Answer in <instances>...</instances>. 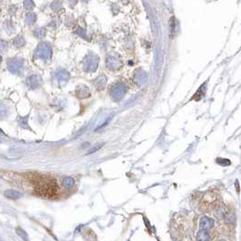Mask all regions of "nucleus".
<instances>
[{
  "label": "nucleus",
  "instance_id": "obj_6",
  "mask_svg": "<svg viewBox=\"0 0 241 241\" xmlns=\"http://www.w3.org/2000/svg\"><path fill=\"white\" fill-rule=\"evenodd\" d=\"M98 58L97 57H93L92 59L88 60L87 64H86V68L85 70L86 71H94L97 67V64H98Z\"/></svg>",
  "mask_w": 241,
  "mask_h": 241
},
{
  "label": "nucleus",
  "instance_id": "obj_11",
  "mask_svg": "<svg viewBox=\"0 0 241 241\" xmlns=\"http://www.w3.org/2000/svg\"><path fill=\"white\" fill-rule=\"evenodd\" d=\"M203 87H204V85H202L201 87H200V89H199L198 92L195 94V96L193 97V99H195L196 101H198V100H200L203 96H204V94H205V92H202V89H203Z\"/></svg>",
  "mask_w": 241,
  "mask_h": 241
},
{
  "label": "nucleus",
  "instance_id": "obj_10",
  "mask_svg": "<svg viewBox=\"0 0 241 241\" xmlns=\"http://www.w3.org/2000/svg\"><path fill=\"white\" fill-rule=\"evenodd\" d=\"M73 183H74L73 179H72V178H70V177L65 178V179L64 180V181H63V185H64V187L67 188V189L72 188V187L73 186Z\"/></svg>",
  "mask_w": 241,
  "mask_h": 241
},
{
  "label": "nucleus",
  "instance_id": "obj_16",
  "mask_svg": "<svg viewBox=\"0 0 241 241\" xmlns=\"http://www.w3.org/2000/svg\"><path fill=\"white\" fill-rule=\"evenodd\" d=\"M16 231H17V233L19 234V236H20L21 238H23L26 241H28L27 235L26 234V232H24V230H22V229H20V228H17V229H16Z\"/></svg>",
  "mask_w": 241,
  "mask_h": 241
},
{
  "label": "nucleus",
  "instance_id": "obj_3",
  "mask_svg": "<svg viewBox=\"0 0 241 241\" xmlns=\"http://www.w3.org/2000/svg\"><path fill=\"white\" fill-rule=\"evenodd\" d=\"M23 66V61L20 59H13L8 64V69L12 73H18L22 69Z\"/></svg>",
  "mask_w": 241,
  "mask_h": 241
},
{
  "label": "nucleus",
  "instance_id": "obj_2",
  "mask_svg": "<svg viewBox=\"0 0 241 241\" xmlns=\"http://www.w3.org/2000/svg\"><path fill=\"white\" fill-rule=\"evenodd\" d=\"M35 55L40 59H48L51 56V48L46 44H41L36 50Z\"/></svg>",
  "mask_w": 241,
  "mask_h": 241
},
{
  "label": "nucleus",
  "instance_id": "obj_12",
  "mask_svg": "<svg viewBox=\"0 0 241 241\" xmlns=\"http://www.w3.org/2000/svg\"><path fill=\"white\" fill-rule=\"evenodd\" d=\"M217 162L221 165V166H228L230 165V161L228 160V159H222V158H219V159H217Z\"/></svg>",
  "mask_w": 241,
  "mask_h": 241
},
{
  "label": "nucleus",
  "instance_id": "obj_14",
  "mask_svg": "<svg viewBox=\"0 0 241 241\" xmlns=\"http://www.w3.org/2000/svg\"><path fill=\"white\" fill-rule=\"evenodd\" d=\"M107 63H108V66H110V67H116L117 66V60L114 59V58H109V59L107 60Z\"/></svg>",
  "mask_w": 241,
  "mask_h": 241
},
{
  "label": "nucleus",
  "instance_id": "obj_8",
  "mask_svg": "<svg viewBox=\"0 0 241 241\" xmlns=\"http://www.w3.org/2000/svg\"><path fill=\"white\" fill-rule=\"evenodd\" d=\"M5 196L9 198H12V199H16V198H19L22 197V194L18 191H16V190H14V189H8V190H6L5 191Z\"/></svg>",
  "mask_w": 241,
  "mask_h": 241
},
{
  "label": "nucleus",
  "instance_id": "obj_15",
  "mask_svg": "<svg viewBox=\"0 0 241 241\" xmlns=\"http://www.w3.org/2000/svg\"><path fill=\"white\" fill-rule=\"evenodd\" d=\"M14 45H15V46H17V47H20V46H22L23 45H24V39H23V37H17L16 38L15 41H14Z\"/></svg>",
  "mask_w": 241,
  "mask_h": 241
},
{
  "label": "nucleus",
  "instance_id": "obj_19",
  "mask_svg": "<svg viewBox=\"0 0 241 241\" xmlns=\"http://www.w3.org/2000/svg\"><path fill=\"white\" fill-rule=\"evenodd\" d=\"M36 34H37V36H38V37H42V36L44 35V31L41 29V30H38L37 32H36Z\"/></svg>",
  "mask_w": 241,
  "mask_h": 241
},
{
  "label": "nucleus",
  "instance_id": "obj_7",
  "mask_svg": "<svg viewBox=\"0 0 241 241\" xmlns=\"http://www.w3.org/2000/svg\"><path fill=\"white\" fill-rule=\"evenodd\" d=\"M210 236L207 230H199L197 235V241H210Z\"/></svg>",
  "mask_w": 241,
  "mask_h": 241
},
{
  "label": "nucleus",
  "instance_id": "obj_1",
  "mask_svg": "<svg viewBox=\"0 0 241 241\" xmlns=\"http://www.w3.org/2000/svg\"><path fill=\"white\" fill-rule=\"evenodd\" d=\"M58 186L54 180L39 182L36 187V191L43 197H54L58 191Z\"/></svg>",
  "mask_w": 241,
  "mask_h": 241
},
{
  "label": "nucleus",
  "instance_id": "obj_13",
  "mask_svg": "<svg viewBox=\"0 0 241 241\" xmlns=\"http://www.w3.org/2000/svg\"><path fill=\"white\" fill-rule=\"evenodd\" d=\"M36 16L35 14H27V21L28 24H33V23L36 21Z\"/></svg>",
  "mask_w": 241,
  "mask_h": 241
},
{
  "label": "nucleus",
  "instance_id": "obj_4",
  "mask_svg": "<svg viewBox=\"0 0 241 241\" xmlns=\"http://www.w3.org/2000/svg\"><path fill=\"white\" fill-rule=\"evenodd\" d=\"M214 222L211 219L207 218V217H203L201 218L200 221H199V226H200V228L203 230H207L213 227Z\"/></svg>",
  "mask_w": 241,
  "mask_h": 241
},
{
  "label": "nucleus",
  "instance_id": "obj_20",
  "mask_svg": "<svg viewBox=\"0 0 241 241\" xmlns=\"http://www.w3.org/2000/svg\"><path fill=\"white\" fill-rule=\"evenodd\" d=\"M219 241H225V240H219Z\"/></svg>",
  "mask_w": 241,
  "mask_h": 241
},
{
  "label": "nucleus",
  "instance_id": "obj_17",
  "mask_svg": "<svg viewBox=\"0 0 241 241\" xmlns=\"http://www.w3.org/2000/svg\"><path fill=\"white\" fill-rule=\"evenodd\" d=\"M103 144H98V146H96L95 148L94 147V148H93L92 149H91V151H89V152H88V154H91V153H93V152H96V151H97V149H100V148H101V147H103Z\"/></svg>",
  "mask_w": 241,
  "mask_h": 241
},
{
  "label": "nucleus",
  "instance_id": "obj_9",
  "mask_svg": "<svg viewBox=\"0 0 241 241\" xmlns=\"http://www.w3.org/2000/svg\"><path fill=\"white\" fill-rule=\"evenodd\" d=\"M28 84L33 88L37 87L41 84V78L38 77V76H36V75L31 76L30 78H28Z\"/></svg>",
  "mask_w": 241,
  "mask_h": 241
},
{
  "label": "nucleus",
  "instance_id": "obj_5",
  "mask_svg": "<svg viewBox=\"0 0 241 241\" xmlns=\"http://www.w3.org/2000/svg\"><path fill=\"white\" fill-rule=\"evenodd\" d=\"M124 92H125V89L123 88V86H115L112 90V95L113 96L114 99L119 100L122 97V95L124 94Z\"/></svg>",
  "mask_w": 241,
  "mask_h": 241
},
{
  "label": "nucleus",
  "instance_id": "obj_18",
  "mask_svg": "<svg viewBox=\"0 0 241 241\" xmlns=\"http://www.w3.org/2000/svg\"><path fill=\"white\" fill-rule=\"evenodd\" d=\"M24 6L27 8H32V7H34V3L32 1H26L24 2Z\"/></svg>",
  "mask_w": 241,
  "mask_h": 241
}]
</instances>
